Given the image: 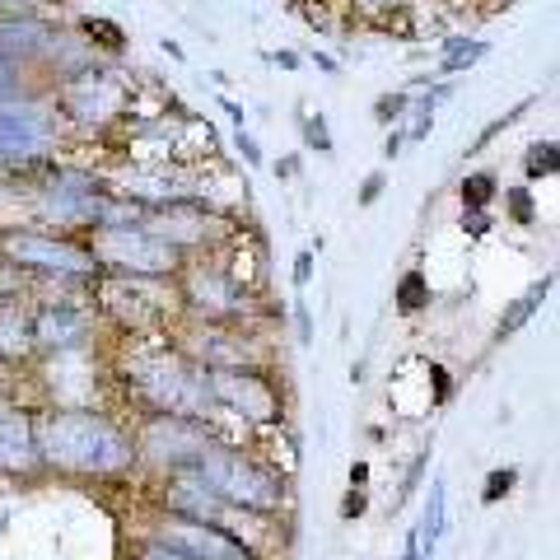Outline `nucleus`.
Instances as JSON below:
<instances>
[{"label":"nucleus","instance_id":"55","mask_svg":"<svg viewBox=\"0 0 560 560\" xmlns=\"http://www.w3.org/2000/svg\"><path fill=\"white\" fill-rule=\"evenodd\" d=\"M0 374H5V370H0Z\"/></svg>","mask_w":560,"mask_h":560},{"label":"nucleus","instance_id":"32","mask_svg":"<svg viewBox=\"0 0 560 560\" xmlns=\"http://www.w3.org/2000/svg\"><path fill=\"white\" fill-rule=\"evenodd\" d=\"M430 458H434V448H420L416 458H411V467H407V477H401V490H397V500H393V510H401L416 490H420V481H425V471H430Z\"/></svg>","mask_w":560,"mask_h":560},{"label":"nucleus","instance_id":"28","mask_svg":"<svg viewBox=\"0 0 560 560\" xmlns=\"http://www.w3.org/2000/svg\"><path fill=\"white\" fill-rule=\"evenodd\" d=\"M397 313H420V308H430V280H425V271L420 267H411V271H401V280H397Z\"/></svg>","mask_w":560,"mask_h":560},{"label":"nucleus","instance_id":"9","mask_svg":"<svg viewBox=\"0 0 560 560\" xmlns=\"http://www.w3.org/2000/svg\"><path fill=\"white\" fill-rule=\"evenodd\" d=\"M98 280V276H94ZM94 280H66V294H33V346L38 360H61V355H94L103 337V323L94 313Z\"/></svg>","mask_w":560,"mask_h":560},{"label":"nucleus","instance_id":"39","mask_svg":"<svg viewBox=\"0 0 560 560\" xmlns=\"http://www.w3.org/2000/svg\"><path fill=\"white\" fill-rule=\"evenodd\" d=\"M364 510H370V490H355V486H346V495H341V523H355L364 518Z\"/></svg>","mask_w":560,"mask_h":560},{"label":"nucleus","instance_id":"34","mask_svg":"<svg viewBox=\"0 0 560 560\" xmlns=\"http://www.w3.org/2000/svg\"><path fill=\"white\" fill-rule=\"evenodd\" d=\"M304 140H308V150L323 154V160H331V154H337V145H331V127H327L323 113H304Z\"/></svg>","mask_w":560,"mask_h":560},{"label":"nucleus","instance_id":"13","mask_svg":"<svg viewBox=\"0 0 560 560\" xmlns=\"http://www.w3.org/2000/svg\"><path fill=\"white\" fill-rule=\"evenodd\" d=\"M168 341L201 370H276V350L257 323H178Z\"/></svg>","mask_w":560,"mask_h":560},{"label":"nucleus","instance_id":"1","mask_svg":"<svg viewBox=\"0 0 560 560\" xmlns=\"http://www.w3.org/2000/svg\"><path fill=\"white\" fill-rule=\"evenodd\" d=\"M43 477L66 481H131L136 477V440L131 420L103 407H33Z\"/></svg>","mask_w":560,"mask_h":560},{"label":"nucleus","instance_id":"48","mask_svg":"<svg viewBox=\"0 0 560 560\" xmlns=\"http://www.w3.org/2000/svg\"><path fill=\"white\" fill-rule=\"evenodd\" d=\"M220 103H224V113H230L234 131H243V127H248V113H243V103H234V98H220Z\"/></svg>","mask_w":560,"mask_h":560},{"label":"nucleus","instance_id":"49","mask_svg":"<svg viewBox=\"0 0 560 560\" xmlns=\"http://www.w3.org/2000/svg\"><path fill=\"white\" fill-rule=\"evenodd\" d=\"M267 61L280 70H300V57H294V51H267Z\"/></svg>","mask_w":560,"mask_h":560},{"label":"nucleus","instance_id":"36","mask_svg":"<svg viewBox=\"0 0 560 560\" xmlns=\"http://www.w3.org/2000/svg\"><path fill=\"white\" fill-rule=\"evenodd\" d=\"M504 206H510V215H514V224H537L533 187H510V191H504Z\"/></svg>","mask_w":560,"mask_h":560},{"label":"nucleus","instance_id":"16","mask_svg":"<svg viewBox=\"0 0 560 560\" xmlns=\"http://www.w3.org/2000/svg\"><path fill=\"white\" fill-rule=\"evenodd\" d=\"M103 183H108L113 191H121V197L140 201L145 210L173 206V201H210L197 187V178L178 164H131V168H117L113 178H103Z\"/></svg>","mask_w":560,"mask_h":560},{"label":"nucleus","instance_id":"6","mask_svg":"<svg viewBox=\"0 0 560 560\" xmlns=\"http://www.w3.org/2000/svg\"><path fill=\"white\" fill-rule=\"evenodd\" d=\"M90 300H94L103 331H117V337H168V331L183 323L173 280L98 276Z\"/></svg>","mask_w":560,"mask_h":560},{"label":"nucleus","instance_id":"52","mask_svg":"<svg viewBox=\"0 0 560 560\" xmlns=\"http://www.w3.org/2000/svg\"><path fill=\"white\" fill-rule=\"evenodd\" d=\"M397 560H425V556H420V537H416V528L407 533V547H401V556Z\"/></svg>","mask_w":560,"mask_h":560},{"label":"nucleus","instance_id":"38","mask_svg":"<svg viewBox=\"0 0 560 560\" xmlns=\"http://www.w3.org/2000/svg\"><path fill=\"white\" fill-rule=\"evenodd\" d=\"M20 94H38V90H28V80L14 70L10 61H0V103L5 98H20Z\"/></svg>","mask_w":560,"mask_h":560},{"label":"nucleus","instance_id":"15","mask_svg":"<svg viewBox=\"0 0 560 560\" xmlns=\"http://www.w3.org/2000/svg\"><path fill=\"white\" fill-rule=\"evenodd\" d=\"M140 230L164 238L168 248L183 257H206V253L224 248L243 224L234 215H224V210H215L210 201H173V206H154Z\"/></svg>","mask_w":560,"mask_h":560},{"label":"nucleus","instance_id":"35","mask_svg":"<svg viewBox=\"0 0 560 560\" xmlns=\"http://www.w3.org/2000/svg\"><path fill=\"white\" fill-rule=\"evenodd\" d=\"M528 108H533V98H523V103H518V108H510V113H504V117H495V121H490V127H486V131H481L477 140H471V150H467V154H481V150L490 145V140H495L500 131H510V127H514V121H518L523 113H528Z\"/></svg>","mask_w":560,"mask_h":560},{"label":"nucleus","instance_id":"43","mask_svg":"<svg viewBox=\"0 0 560 560\" xmlns=\"http://www.w3.org/2000/svg\"><path fill=\"white\" fill-rule=\"evenodd\" d=\"M383 187H388V173L374 168L370 178H364V187H360V197H355V201H360V206H374V201L383 197Z\"/></svg>","mask_w":560,"mask_h":560},{"label":"nucleus","instance_id":"18","mask_svg":"<svg viewBox=\"0 0 560 560\" xmlns=\"http://www.w3.org/2000/svg\"><path fill=\"white\" fill-rule=\"evenodd\" d=\"M0 477H10V481L43 477L33 407H20V401H10V397H0Z\"/></svg>","mask_w":560,"mask_h":560},{"label":"nucleus","instance_id":"17","mask_svg":"<svg viewBox=\"0 0 560 560\" xmlns=\"http://www.w3.org/2000/svg\"><path fill=\"white\" fill-rule=\"evenodd\" d=\"M154 537H164L173 551H183L187 560H257L238 537H230L215 523H187V518H168V514H154L150 523Z\"/></svg>","mask_w":560,"mask_h":560},{"label":"nucleus","instance_id":"50","mask_svg":"<svg viewBox=\"0 0 560 560\" xmlns=\"http://www.w3.org/2000/svg\"><path fill=\"white\" fill-rule=\"evenodd\" d=\"M364 481H370V463H350V486H355V490H370Z\"/></svg>","mask_w":560,"mask_h":560},{"label":"nucleus","instance_id":"31","mask_svg":"<svg viewBox=\"0 0 560 560\" xmlns=\"http://www.w3.org/2000/svg\"><path fill=\"white\" fill-rule=\"evenodd\" d=\"M127 560H187V556H183V551H173L164 537H154V533L145 528V533H140L131 547H127Z\"/></svg>","mask_w":560,"mask_h":560},{"label":"nucleus","instance_id":"29","mask_svg":"<svg viewBox=\"0 0 560 560\" xmlns=\"http://www.w3.org/2000/svg\"><path fill=\"white\" fill-rule=\"evenodd\" d=\"M560 168V154H556V140H533L528 154H523V178L528 183H541V178H551V173Z\"/></svg>","mask_w":560,"mask_h":560},{"label":"nucleus","instance_id":"2","mask_svg":"<svg viewBox=\"0 0 560 560\" xmlns=\"http://www.w3.org/2000/svg\"><path fill=\"white\" fill-rule=\"evenodd\" d=\"M108 374L117 378L121 397L136 407V416H197L210 420V393H206V370L197 360H187L173 341H154V346H121Z\"/></svg>","mask_w":560,"mask_h":560},{"label":"nucleus","instance_id":"24","mask_svg":"<svg viewBox=\"0 0 560 560\" xmlns=\"http://www.w3.org/2000/svg\"><path fill=\"white\" fill-rule=\"evenodd\" d=\"M145 215H150L145 206L121 197L113 187H103L98 201H94V230H136V224H145Z\"/></svg>","mask_w":560,"mask_h":560},{"label":"nucleus","instance_id":"3","mask_svg":"<svg viewBox=\"0 0 560 560\" xmlns=\"http://www.w3.org/2000/svg\"><path fill=\"white\" fill-rule=\"evenodd\" d=\"M191 471H197V477L215 490V500L230 504V510L261 514V518L290 514V471L271 467L267 458H257V453L243 448V444L215 440Z\"/></svg>","mask_w":560,"mask_h":560},{"label":"nucleus","instance_id":"5","mask_svg":"<svg viewBox=\"0 0 560 560\" xmlns=\"http://www.w3.org/2000/svg\"><path fill=\"white\" fill-rule=\"evenodd\" d=\"M70 140L66 121L57 117L47 94H20L0 103V178L28 183L47 164H57V150Z\"/></svg>","mask_w":560,"mask_h":560},{"label":"nucleus","instance_id":"46","mask_svg":"<svg viewBox=\"0 0 560 560\" xmlns=\"http://www.w3.org/2000/svg\"><path fill=\"white\" fill-rule=\"evenodd\" d=\"M430 378H434V401H448V370L444 364H430Z\"/></svg>","mask_w":560,"mask_h":560},{"label":"nucleus","instance_id":"7","mask_svg":"<svg viewBox=\"0 0 560 560\" xmlns=\"http://www.w3.org/2000/svg\"><path fill=\"white\" fill-rule=\"evenodd\" d=\"M0 267L14 280H33V285H51V280H94L98 267L84 238L51 234L38 224H0Z\"/></svg>","mask_w":560,"mask_h":560},{"label":"nucleus","instance_id":"53","mask_svg":"<svg viewBox=\"0 0 560 560\" xmlns=\"http://www.w3.org/2000/svg\"><path fill=\"white\" fill-rule=\"evenodd\" d=\"M294 173H300V160H280L276 164V178H294Z\"/></svg>","mask_w":560,"mask_h":560},{"label":"nucleus","instance_id":"26","mask_svg":"<svg viewBox=\"0 0 560 560\" xmlns=\"http://www.w3.org/2000/svg\"><path fill=\"white\" fill-rule=\"evenodd\" d=\"M495 197H500V173L495 168H477V173H467V178L458 183L463 210H490Z\"/></svg>","mask_w":560,"mask_h":560},{"label":"nucleus","instance_id":"19","mask_svg":"<svg viewBox=\"0 0 560 560\" xmlns=\"http://www.w3.org/2000/svg\"><path fill=\"white\" fill-rule=\"evenodd\" d=\"M51 33H57V24L43 20V14H0V61L20 70L28 90H38V66L47 57Z\"/></svg>","mask_w":560,"mask_h":560},{"label":"nucleus","instance_id":"33","mask_svg":"<svg viewBox=\"0 0 560 560\" xmlns=\"http://www.w3.org/2000/svg\"><path fill=\"white\" fill-rule=\"evenodd\" d=\"M514 486H518V467H495L481 486V504H500L504 495H514Z\"/></svg>","mask_w":560,"mask_h":560},{"label":"nucleus","instance_id":"51","mask_svg":"<svg viewBox=\"0 0 560 560\" xmlns=\"http://www.w3.org/2000/svg\"><path fill=\"white\" fill-rule=\"evenodd\" d=\"M308 61L318 66V70H327V75H337V70H341V66H337V57H327V51H308Z\"/></svg>","mask_w":560,"mask_h":560},{"label":"nucleus","instance_id":"10","mask_svg":"<svg viewBox=\"0 0 560 560\" xmlns=\"http://www.w3.org/2000/svg\"><path fill=\"white\" fill-rule=\"evenodd\" d=\"M108 187L103 173L94 168H80V164H47L38 178H28V210H33V224L51 234H70V238H84L94 230V201L98 191Z\"/></svg>","mask_w":560,"mask_h":560},{"label":"nucleus","instance_id":"47","mask_svg":"<svg viewBox=\"0 0 560 560\" xmlns=\"http://www.w3.org/2000/svg\"><path fill=\"white\" fill-rule=\"evenodd\" d=\"M401 145H407V136H401V127H393V131H388V140H383V160H397Z\"/></svg>","mask_w":560,"mask_h":560},{"label":"nucleus","instance_id":"30","mask_svg":"<svg viewBox=\"0 0 560 560\" xmlns=\"http://www.w3.org/2000/svg\"><path fill=\"white\" fill-rule=\"evenodd\" d=\"M407 113H411V90L378 94V103H374V121H378V127H401Z\"/></svg>","mask_w":560,"mask_h":560},{"label":"nucleus","instance_id":"40","mask_svg":"<svg viewBox=\"0 0 560 560\" xmlns=\"http://www.w3.org/2000/svg\"><path fill=\"white\" fill-rule=\"evenodd\" d=\"M490 230H495V215H490V210H463V234L486 238Z\"/></svg>","mask_w":560,"mask_h":560},{"label":"nucleus","instance_id":"11","mask_svg":"<svg viewBox=\"0 0 560 560\" xmlns=\"http://www.w3.org/2000/svg\"><path fill=\"white\" fill-rule=\"evenodd\" d=\"M131 440H136V471L150 477H168V471H187L201 463V453L215 444L210 420L197 416H131Z\"/></svg>","mask_w":560,"mask_h":560},{"label":"nucleus","instance_id":"41","mask_svg":"<svg viewBox=\"0 0 560 560\" xmlns=\"http://www.w3.org/2000/svg\"><path fill=\"white\" fill-rule=\"evenodd\" d=\"M234 150L243 154V164H248V168H261V164H267V160H261V145L253 140V131H248V127L234 131Z\"/></svg>","mask_w":560,"mask_h":560},{"label":"nucleus","instance_id":"20","mask_svg":"<svg viewBox=\"0 0 560 560\" xmlns=\"http://www.w3.org/2000/svg\"><path fill=\"white\" fill-rule=\"evenodd\" d=\"M154 510L168 518H187V523H215L224 514V504L215 500L197 471H168V477H154Z\"/></svg>","mask_w":560,"mask_h":560},{"label":"nucleus","instance_id":"22","mask_svg":"<svg viewBox=\"0 0 560 560\" xmlns=\"http://www.w3.org/2000/svg\"><path fill=\"white\" fill-rule=\"evenodd\" d=\"M551 290H556V271H547L541 280H533V285L523 290L518 300H514V304H510V308H504L500 318H495V331H490V341H495V346H504L510 337H518V331H523V327H528V323L537 318V308L551 300Z\"/></svg>","mask_w":560,"mask_h":560},{"label":"nucleus","instance_id":"4","mask_svg":"<svg viewBox=\"0 0 560 560\" xmlns=\"http://www.w3.org/2000/svg\"><path fill=\"white\" fill-rule=\"evenodd\" d=\"M47 98H51V108H57V117L66 121L70 140L131 127V113H136V84L108 61H94L90 70H80V75L51 84Z\"/></svg>","mask_w":560,"mask_h":560},{"label":"nucleus","instance_id":"42","mask_svg":"<svg viewBox=\"0 0 560 560\" xmlns=\"http://www.w3.org/2000/svg\"><path fill=\"white\" fill-rule=\"evenodd\" d=\"M290 276H294V290H308V280H313V248H304V253H294V267H290Z\"/></svg>","mask_w":560,"mask_h":560},{"label":"nucleus","instance_id":"54","mask_svg":"<svg viewBox=\"0 0 560 560\" xmlns=\"http://www.w3.org/2000/svg\"><path fill=\"white\" fill-rule=\"evenodd\" d=\"M160 51H164V57H178V61H183V47H178V43H168V38L160 43Z\"/></svg>","mask_w":560,"mask_h":560},{"label":"nucleus","instance_id":"25","mask_svg":"<svg viewBox=\"0 0 560 560\" xmlns=\"http://www.w3.org/2000/svg\"><path fill=\"white\" fill-rule=\"evenodd\" d=\"M490 57V43L486 38H444V61L434 66V80H453L463 75V70H471L477 61Z\"/></svg>","mask_w":560,"mask_h":560},{"label":"nucleus","instance_id":"14","mask_svg":"<svg viewBox=\"0 0 560 560\" xmlns=\"http://www.w3.org/2000/svg\"><path fill=\"white\" fill-rule=\"evenodd\" d=\"M98 276H131V280H173L183 271V253H173L164 238L150 230H90L84 234Z\"/></svg>","mask_w":560,"mask_h":560},{"label":"nucleus","instance_id":"21","mask_svg":"<svg viewBox=\"0 0 560 560\" xmlns=\"http://www.w3.org/2000/svg\"><path fill=\"white\" fill-rule=\"evenodd\" d=\"M38 346H33V300L28 285L0 294V370H33Z\"/></svg>","mask_w":560,"mask_h":560},{"label":"nucleus","instance_id":"45","mask_svg":"<svg viewBox=\"0 0 560 560\" xmlns=\"http://www.w3.org/2000/svg\"><path fill=\"white\" fill-rule=\"evenodd\" d=\"M43 0H0V14H38Z\"/></svg>","mask_w":560,"mask_h":560},{"label":"nucleus","instance_id":"27","mask_svg":"<svg viewBox=\"0 0 560 560\" xmlns=\"http://www.w3.org/2000/svg\"><path fill=\"white\" fill-rule=\"evenodd\" d=\"M75 33L98 51V57H103V51H108V57H117V51L127 47V33H121V24H113V20H94V14H90V20H80Z\"/></svg>","mask_w":560,"mask_h":560},{"label":"nucleus","instance_id":"23","mask_svg":"<svg viewBox=\"0 0 560 560\" xmlns=\"http://www.w3.org/2000/svg\"><path fill=\"white\" fill-rule=\"evenodd\" d=\"M444 533H448V481H444V477H434V481H430V495H425V514H420V523H416L420 556L434 560V551H440Z\"/></svg>","mask_w":560,"mask_h":560},{"label":"nucleus","instance_id":"37","mask_svg":"<svg viewBox=\"0 0 560 560\" xmlns=\"http://www.w3.org/2000/svg\"><path fill=\"white\" fill-rule=\"evenodd\" d=\"M411 0H350V10L364 14V20H393V14H401Z\"/></svg>","mask_w":560,"mask_h":560},{"label":"nucleus","instance_id":"12","mask_svg":"<svg viewBox=\"0 0 560 560\" xmlns=\"http://www.w3.org/2000/svg\"><path fill=\"white\" fill-rule=\"evenodd\" d=\"M206 393H210V425L230 416L248 434L285 420V383L276 378V370H206Z\"/></svg>","mask_w":560,"mask_h":560},{"label":"nucleus","instance_id":"8","mask_svg":"<svg viewBox=\"0 0 560 560\" xmlns=\"http://www.w3.org/2000/svg\"><path fill=\"white\" fill-rule=\"evenodd\" d=\"M173 294H178L183 323H257L267 318L261 290H248L234 280L215 257H187L183 271L173 276Z\"/></svg>","mask_w":560,"mask_h":560},{"label":"nucleus","instance_id":"44","mask_svg":"<svg viewBox=\"0 0 560 560\" xmlns=\"http://www.w3.org/2000/svg\"><path fill=\"white\" fill-rule=\"evenodd\" d=\"M294 327H300V341L308 346V341H313V318H308V304H304V300L294 304Z\"/></svg>","mask_w":560,"mask_h":560}]
</instances>
